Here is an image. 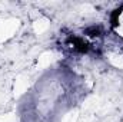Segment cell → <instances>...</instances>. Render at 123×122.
<instances>
[{
    "label": "cell",
    "instance_id": "1",
    "mask_svg": "<svg viewBox=\"0 0 123 122\" xmlns=\"http://www.w3.org/2000/svg\"><path fill=\"white\" fill-rule=\"evenodd\" d=\"M66 45H67V47H69L70 50H73V52H80V53H85V52H87V50L90 49V46H89L87 42H85L82 37H76V36L70 37Z\"/></svg>",
    "mask_w": 123,
    "mask_h": 122
},
{
    "label": "cell",
    "instance_id": "2",
    "mask_svg": "<svg viewBox=\"0 0 123 122\" xmlns=\"http://www.w3.org/2000/svg\"><path fill=\"white\" fill-rule=\"evenodd\" d=\"M86 34L90 36V37H97V36L102 34V29H100L99 26H92V27L86 29Z\"/></svg>",
    "mask_w": 123,
    "mask_h": 122
}]
</instances>
